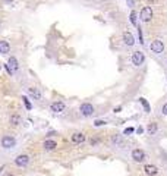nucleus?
Segmentation results:
<instances>
[{
    "label": "nucleus",
    "instance_id": "nucleus-1",
    "mask_svg": "<svg viewBox=\"0 0 167 176\" xmlns=\"http://www.w3.org/2000/svg\"><path fill=\"white\" fill-rule=\"evenodd\" d=\"M131 159L134 163H145L148 160V154L141 148H134L131 151Z\"/></svg>",
    "mask_w": 167,
    "mask_h": 176
},
{
    "label": "nucleus",
    "instance_id": "nucleus-2",
    "mask_svg": "<svg viewBox=\"0 0 167 176\" xmlns=\"http://www.w3.org/2000/svg\"><path fill=\"white\" fill-rule=\"evenodd\" d=\"M0 147L3 150H13L16 147V140L12 135H3L0 138Z\"/></svg>",
    "mask_w": 167,
    "mask_h": 176
},
{
    "label": "nucleus",
    "instance_id": "nucleus-3",
    "mask_svg": "<svg viewBox=\"0 0 167 176\" xmlns=\"http://www.w3.org/2000/svg\"><path fill=\"white\" fill-rule=\"evenodd\" d=\"M144 62H145V54L142 53V51H134L132 53V56H131V63L134 65L135 67H139L144 65Z\"/></svg>",
    "mask_w": 167,
    "mask_h": 176
},
{
    "label": "nucleus",
    "instance_id": "nucleus-4",
    "mask_svg": "<svg viewBox=\"0 0 167 176\" xmlns=\"http://www.w3.org/2000/svg\"><path fill=\"white\" fill-rule=\"evenodd\" d=\"M13 163H15V166H18V167H26V166L31 163V157L26 156V154H21V156H18L16 159L13 160Z\"/></svg>",
    "mask_w": 167,
    "mask_h": 176
},
{
    "label": "nucleus",
    "instance_id": "nucleus-5",
    "mask_svg": "<svg viewBox=\"0 0 167 176\" xmlns=\"http://www.w3.org/2000/svg\"><path fill=\"white\" fill-rule=\"evenodd\" d=\"M139 19L142 22H150L152 19V9L150 6H144L141 9V12H139Z\"/></svg>",
    "mask_w": 167,
    "mask_h": 176
},
{
    "label": "nucleus",
    "instance_id": "nucleus-6",
    "mask_svg": "<svg viewBox=\"0 0 167 176\" xmlns=\"http://www.w3.org/2000/svg\"><path fill=\"white\" fill-rule=\"evenodd\" d=\"M79 112H81L82 116L90 117L94 115V106H92L91 103H82V104L79 106Z\"/></svg>",
    "mask_w": 167,
    "mask_h": 176
},
{
    "label": "nucleus",
    "instance_id": "nucleus-7",
    "mask_svg": "<svg viewBox=\"0 0 167 176\" xmlns=\"http://www.w3.org/2000/svg\"><path fill=\"white\" fill-rule=\"evenodd\" d=\"M150 49H151L152 53L160 54V53H163V51H164V43L161 41V40H154V41L151 43Z\"/></svg>",
    "mask_w": 167,
    "mask_h": 176
},
{
    "label": "nucleus",
    "instance_id": "nucleus-8",
    "mask_svg": "<svg viewBox=\"0 0 167 176\" xmlns=\"http://www.w3.org/2000/svg\"><path fill=\"white\" fill-rule=\"evenodd\" d=\"M142 172L147 176H157L160 169L157 167V166H154V164H144V166H142Z\"/></svg>",
    "mask_w": 167,
    "mask_h": 176
},
{
    "label": "nucleus",
    "instance_id": "nucleus-9",
    "mask_svg": "<svg viewBox=\"0 0 167 176\" xmlns=\"http://www.w3.org/2000/svg\"><path fill=\"white\" fill-rule=\"evenodd\" d=\"M122 38H123L125 46H128V47H132V46L135 44V37H134V34L131 33V31H123Z\"/></svg>",
    "mask_w": 167,
    "mask_h": 176
},
{
    "label": "nucleus",
    "instance_id": "nucleus-10",
    "mask_svg": "<svg viewBox=\"0 0 167 176\" xmlns=\"http://www.w3.org/2000/svg\"><path fill=\"white\" fill-rule=\"evenodd\" d=\"M70 141L73 144H84L85 141H87V136H85V134H82V132H73V134L70 135Z\"/></svg>",
    "mask_w": 167,
    "mask_h": 176
},
{
    "label": "nucleus",
    "instance_id": "nucleus-11",
    "mask_svg": "<svg viewBox=\"0 0 167 176\" xmlns=\"http://www.w3.org/2000/svg\"><path fill=\"white\" fill-rule=\"evenodd\" d=\"M65 109H66V106L63 101H54L50 104V110L53 113H62V112H65Z\"/></svg>",
    "mask_w": 167,
    "mask_h": 176
},
{
    "label": "nucleus",
    "instance_id": "nucleus-12",
    "mask_svg": "<svg viewBox=\"0 0 167 176\" xmlns=\"http://www.w3.org/2000/svg\"><path fill=\"white\" fill-rule=\"evenodd\" d=\"M9 123H10V126H13V128L21 126V123H22V117H21V115L12 113V115L9 116Z\"/></svg>",
    "mask_w": 167,
    "mask_h": 176
},
{
    "label": "nucleus",
    "instance_id": "nucleus-13",
    "mask_svg": "<svg viewBox=\"0 0 167 176\" xmlns=\"http://www.w3.org/2000/svg\"><path fill=\"white\" fill-rule=\"evenodd\" d=\"M43 148L46 151H54L57 148V143H56L54 140H46V141L43 143Z\"/></svg>",
    "mask_w": 167,
    "mask_h": 176
},
{
    "label": "nucleus",
    "instance_id": "nucleus-14",
    "mask_svg": "<svg viewBox=\"0 0 167 176\" xmlns=\"http://www.w3.org/2000/svg\"><path fill=\"white\" fill-rule=\"evenodd\" d=\"M158 132V123L157 122H150L148 125H147V134L148 135H155Z\"/></svg>",
    "mask_w": 167,
    "mask_h": 176
},
{
    "label": "nucleus",
    "instance_id": "nucleus-15",
    "mask_svg": "<svg viewBox=\"0 0 167 176\" xmlns=\"http://www.w3.org/2000/svg\"><path fill=\"white\" fill-rule=\"evenodd\" d=\"M111 145H113V147H123V136H122V135L111 136Z\"/></svg>",
    "mask_w": 167,
    "mask_h": 176
},
{
    "label": "nucleus",
    "instance_id": "nucleus-16",
    "mask_svg": "<svg viewBox=\"0 0 167 176\" xmlns=\"http://www.w3.org/2000/svg\"><path fill=\"white\" fill-rule=\"evenodd\" d=\"M8 65H9V67L15 72V71H18V67H19V63H18V59L15 57V56H10L9 57V60H8Z\"/></svg>",
    "mask_w": 167,
    "mask_h": 176
},
{
    "label": "nucleus",
    "instance_id": "nucleus-17",
    "mask_svg": "<svg viewBox=\"0 0 167 176\" xmlns=\"http://www.w3.org/2000/svg\"><path fill=\"white\" fill-rule=\"evenodd\" d=\"M28 90V94L34 97V98H41V92L38 88H35V87H29V88H26Z\"/></svg>",
    "mask_w": 167,
    "mask_h": 176
},
{
    "label": "nucleus",
    "instance_id": "nucleus-18",
    "mask_svg": "<svg viewBox=\"0 0 167 176\" xmlns=\"http://www.w3.org/2000/svg\"><path fill=\"white\" fill-rule=\"evenodd\" d=\"M10 51V46H9V43L6 40H0V53H3V54H6Z\"/></svg>",
    "mask_w": 167,
    "mask_h": 176
},
{
    "label": "nucleus",
    "instance_id": "nucleus-19",
    "mask_svg": "<svg viewBox=\"0 0 167 176\" xmlns=\"http://www.w3.org/2000/svg\"><path fill=\"white\" fill-rule=\"evenodd\" d=\"M139 103H141V104H142V107H144V110H145V112H147V113H150V112H151L150 103H148V101L145 100V98H144V97H141V98H139Z\"/></svg>",
    "mask_w": 167,
    "mask_h": 176
},
{
    "label": "nucleus",
    "instance_id": "nucleus-20",
    "mask_svg": "<svg viewBox=\"0 0 167 176\" xmlns=\"http://www.w3.org/2000/svg\"><path fill=\"white\" fill-rule=\"evenodd\" d=\"M129 19H131V24H132V25H138V13H136L135 10H132V12H131Z\"/></svg>",
    "mask_w": 167,
    "mask_h": 176
},
{
    "label": "nucleus",
    "instance_id": "nucleus-21",
    "mask_svg": "<svg viewBox=\"0 0 167 176\" xmlns=\"http://www.w3.org/2000/svg\"><path fill=\"white\" fill-rule=\"evenodd\" d=\"M92 125L95 126V128H98V126H106L107 125V122H106V120H101V119H97V120H94Z\"/></svg>",
    "mask_w": 167,
    "mask_h": 176
},
{
    "label": "nucleus",
    "instance_id": "nucleus-22",
    "mask_svg": "<svg viewBox=\"0 0 167 176\" xmlns=\"http://www.w3.org/2000/svg\"><path fill=\"white\" fill-rule=\"evenodd\" d=\"M22 100H24V104H25V107H26V109H28V110H31V109H32V104H31V103L28 101V98H26L25 95L22 97Z\"/></svg>",
    "mask_w": 167,
    "mask_h": 176
},
{
    "label": "nucleus",
    "instance_id": "nucleus-23",
    "mask_svg": "<svg viewBox=\"0 0 167 176\" xmlns=\"http://www.w3.org/2000/svg\"><path fill=\"white\" fill-rule=\"evenodd\" d=\"M132 132H135L134 128H126L125 132H123V135H129V134H132Z\"/></svg>",
    "mask_w": 167,
    "mask_h": 176
},
{
    "label": "nucleus",
    "instance_id": "nucleus-24",
    "mask_svg": "<svg viewBox=\"0 0 167 176\" xmlns=\"http://www.w3.org/2000/svg\"><path fill=\"white\" fill-rule=\"evenodd\" d=\"M5 69H6V72H8V74H9V75H10V76L13 75V71H12V69H10V67H9V65H8V63H6V65H5Z\"/></svg>",
    "mask_w": 167,
    "mask_h": 176
},
{
    "label": "nucleus",
    "instance_id": "nucleus-25",
    "mask_svg": "<svg viewBox=\"0 0 167 176\" xmlns=\"http://www.w3.org/2000/svg\"><path fill=\"white\" fill-rule=\"evenodd\" d=\"M135 5H136V0H128V6L129 8H134Z\"/></svg>",
    "mask_w": 167,
    "mask_h": 176
},
{
    "label": "nucleus",
    "instance_id": "nucleus-26",
    "mask_svg": "<svg viewBox=\"0 0 167 176\" xmlns=\"http://www.w3.org/2000/svg\"><path fill=\"white\" fill-rule=\"evenodd\" d=\"M161 113L167 116V103H164V106H163V109H161Z\"/></svg>",
    "mask_w": 167,
    "mask_h": 176
},
{
    "label": "nucleus",
    "instance_id": "nucleus-27",
    "mask_svg": "<svg viewBox=\"0 0 167 176\" xmlns=\"http://www.w3.org/2000/svg\"><path fill=\"white\" fill-rule=\"evenodd\" d=\"M3 176H13V175H12L10 172H6V173H5V175H3Z\"/></svg>",
    "mask_w": 167,
    "mask_h": 176
},
{
    "label": "nucleus",
    "instance_id": "nucleus-28",
    "mask_svg": "<svg viewBox=\"0 0 167 176\" xmlns=\"http://www.w3.org/2000/svg\"><path fill=\"white\" fill-rule=\"evenodd\" d=\"M147 2H148V3H155L157 0H147Z\"/></svg>",
    "mask_w": 167,
    "mask_h": 176
}]
</instances>
